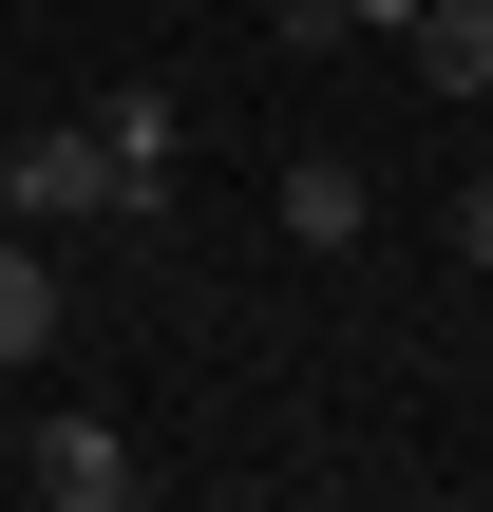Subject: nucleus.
<instances>
[{"label": "nucleus", "mask_w": 493, "mask_h": 512, "mask_svg": "<svg viewBox=\"0 0 493 512\" xmlns=\"http://www.w3.org/2000/svg\"><path fill=\"white\" fill-rule=\"evenodd\" d=\"M95 209H133V171H114V133H95V114H57V133H19V152H0V228H95Z\"/></svg>", "instance_id": "nucleus-1"}, {"label": "nucleus", "mask_w": 493, "mask_h": 512, "mask_svg": "<svg viewBox=\"0 0 493 512\" xmlns=\"http://www.w3.org/2000/svg\"><path fill=\"white\" fill-rule=\"evenodd\" d=\"M19 475H38V512H133V494H152V456H133L114 418H38Z\"/></svg>", "instance_id": "nucleus-2"}, {"label": "nucleus", "mask_w": 493, "mask_h": 512, "mask_svg": "<svg viewBox=\"0 0 493 512\" xmlns=\"http://www.w3.org/2000/svg\"><path fill=\"white\" fill-rule=\"evenodd\" d=\"M95 133H114V171H133V209H114V228H152V209H171V152H190V95H171V76H114V95H95Z\"/></svg>", "instance_id": "nucleus-3"}, {"label": "nucleus", "mask_w": 493, "mask_h": 512, "mask_svg": "<svg viewBox=\"0 0 493 512\" xmlns=\"http://www.w3.org/2000/svg\"><path fill=\"white\" fill-rule=\"evenodd\" d=\"M266 209H285V247H361V228H380V171H361V152H285Z\"/></svg>", "instance_id": "nucleus-4"}, {"label": "nucleus", "mask_w": 493, "mask_h": 512, "mask_svg": "<svg viewBox=\"0 0 493 512\" xmlns=\"http://www.w3.org/2000/svg\"><path fill=\"white\" fill-rule=\"evenodd\" d=\"M57 342V266H38V228H0V380Z\"/></svg>", "instance_id": "nucleus-5"}, {"label": "nucleus", "mask_w": 493, "mask_h": 512, "mask_svg": "<svg viewBox=\"0 0 493 512\" xmlns=\"http://www.w3.org/2000/svg\"><path fill=\"white\" fill-rule=\"evenodd\" d=\"M418 76L437 95H493V0H418Z\"/></svg>", "instance_id": "nucleus-6"}, {"label": "nucleus", "mask_w": 493, "mask_h": 512, "mask_svg": "<svg viewBox=\"0 0 493 512\" xmlns=\"http://www.w3.org/2000/svg\"><path fill=\"white\" fill-rule=\"evenodd\" d=\"M266 38H304V57H323V38H342V0H266Z\"/></svg>", "instance_id": "nucleus-7"}, {"label": "nucleus", "mask_w": 493, "mask_h": 512, "mask_svg": "<svg viewBox=\"0 0 493 512\" xmlns=\"http://www.w3.org/2000/svg\"><path fill=\"white\" fill-rule=\"evenodd\" d=\"M456 247H475V266H493V190H456Z\"/></svg>", "instance_id": "nucleus-8"}, {"label": "nucleus", "mask_w": 493, "mask_h": 512, "mask_svg": "<svg viewBox=\"0 0 493 512\" xmlns=\"http://www.w3.org/2000/svg\"><path fill=\"white\" fill-rule=\"evenodd\" d=\"M342 19H380V38H418V0H342Z\"/></svg>", "instance_id": "nucleus-9"}]
</instances>
